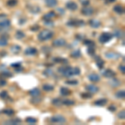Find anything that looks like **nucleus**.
<instances>
[{
  "instance_id": "obj_30",
  "label": "nucleus",
  "mask_w": 125,
  "mask_h": 125,
  "mask_svg": "<svg viewBox=\"0 0 125 125\" xmlns=\"http://www.w3.org/2000/svg\"><path fill=\"white\" fill-rule=\"evenodd\" d=\"M53 86L51 85V84H48V83H45L43 84V89L44 90V91L46 92H50V91H53Z\"/></svg>"
},
{
  "instance_id": "obj_33",
  "label": "nucleus",
  "mask_w": 125,
  "mask_h": 125,
  "mask_svg": "<svg viewBox=\"0 0 125 125\" xmlns=\"http://www.w3.org/2000/svg\"><path fill=\"white\" fill-rule=\"evenodd\" d=\"M115 96L118 98H124L125 97V91L124 90H119L115 94Z\"/></svg>"
},
{
  "instance_id": "obj_28",
  "label": "nucleus",
  "mask_w": 125,
  "mask_h": 125,
  "mask_svg": "<svg viewBox=\"0 0 125 125\" xmlns=\"http://www.w3.org/2000/svg\"><path fill=\"white\" fill-rule=\"evenodd\" d=\"M24 37H25V33H24L22 30H18V31L16 32L15 38L17 39H23Z\"/></svg>"
},
{
  "instance_id": "obj_26",
  "label": "nucleus",
  "mask_w": 125,
  "mask_h": 125,
  "mask_svg": "<svg viewBox=\"0 0 125 125\" xmlns=\"http://www.w3.org/2000/svg\"><path fill=\"white\" fill-rule=\"evenodd\" d=\"M1 76L4 78H11L13 77V73L11 72H9V70H2Z\"/></svg>"
},
{
  "instance_id": "obj_12",
  "label": "nucleus",
  "mask_w": 125,
  "mask_h": 125,
  "mask_svg": "<svg viewBox=\"0 0 125 125\" xmlns=\"http://www.w3.org/2000/svg\"><path fill=\"white\" fill-rule=\"evenodd\" d=\"M105 56L108 58H110V59H117V58L120 57V54L115 53V52H108V53H105Z\"/></svg>"
},
{
  "instance_id": "obj_36",
  "label": "nucleus",
  "mask_w": 125,
  "mask_h": 125,
  "mask_svg": "<svg viewBox=\"0 0 125 125\" xmlns=\"http://www.w3.org/2000/svg\"><path fill=\"white\" fill-rule=\"evenodd\" d=\"M26 122L29 123L30 124H36V123H37V119L33 118V117H29V118H26Z\"/></svg>"
},
{
  "instance_id": "obj_57",
  "label": "nucleus",
  "mask_w": 125,
  "mask_h": 125,
  "mask_svg": "<svg viewBox=\"0 0 125 125\" xmlns=\"http://www.w3.org/2000/svg\"><path fill=\"white\" fill-rule=\"evenodd\" d=\"M115 0H108V2H109V3H111V2H114Z\"/></svg>"
},
{
  "instance_id": "obj_52",
  "label": "nucleus",
  "mask_w": 125,
  "mask_h": 125,
  "mask_svg": "<svg viewBox=\"0 0 125 125\" xmlns=\"http://www.w3.org/2000/svg\"><path fill=\"white\" fill-rule=\"evenodd\" d=\"M11 66H12V67H13V68H18V67H19V66H21V62H13V63L11 64Z\"/></svg>"
},
{
  "instance_id": "obj_51",
  "label": "nucleus",
  "mask_w": 125,
  "mask_h": 125,
  "mask_svg": "<svg viewBox=\"0 0 125 125\" xmlns=\"http://www.w3.org/2000/svg\"><path fill=\"white\" fill-rule=\"evenodd\" d=\"M118 68H119V71L122 73H125V67L124 64H121L119 67H118Z\"/></svg>"
},
{
  "instance_id": "obj_49",
  "label": "nucleus",
  "mask_w": 125,
  "mask_h": 125,
  "mask_svg": "<svg viewBox=\"0 0 125 125\" xmlns=\"http://www.w3.org/2000/svg\"><path fill=\"white\" fill-rule=\"evenodd\" d=\"M108 109L111 111V112H115L117 108H116V106H114V105H110V106H108Z\"/></svg>"
},
{
  "instance_id": "obj_9",
  "label": "nucleus",
  "mask_w": 125,
  "mask_h": 125,
  "mask_svg": "<svg viewBox=\"0 0 125 125\" xmlns=\"http://www.w3.org/2000/svg\"><path fill=\"white\" fill-rule=\"evenodd\" d=\"M53 46L55 47H62V46H65L66 44V40L64 39H55L53 42Z\"/></svg>"
},
{
  "instance_id": "obj_14",
  "label": "nucleus",
  "mask_w": 125,
  "mask_h": 125,
  "mask_svg": "<svg viewBox=\"0 0 125 125\" xmlns=\"http://www.w3.org/2000/svg\"><path fill=\"white\" fill-rule=\"evenodd\" d=\"M37 53H38V50L35 48H32V47L26 48L25 51H24V53L26 55H35Z\"/></svg>"
},
{
  "instance_id": "obj_31",
  "label": "nucleus",
  "mask_w": 125,
  "mask_h": 125,
  "mask_svg": "<svg viewBox=\"0 0 125 125\" xmlns=\"http://www.w3.org/2000/svg\"><path fill=\"white\" fill-rule=\"evenodd\" d=\"M8 45V38L7 37H1L0 38V47H5Z\"/></svg>"
},
{
  "instance_id": "obj_5",
  "label": "nucleus",
  "mask_w": 125,
  "mask_h": 125,
  "mask_svg": "<svg viewBox=\"0 0 125 125\" xmlns=\"http://www.w3.org/2000/svg\"><path fill=\"white\" fill-rule=\"evenodd\" d=\"M85 88H86L87 92L89 93V94H96V93H98V91L99 90L98 87L94 85V84H89V85H87Z\"/></svg>"
},
{
  "instance_id": "obj_27",
  "label": "nucleus",
  "mask_w": 125,
  "mask_h": 125,
  "mask_svg": "<svg viewBox=\"0 0 125 125\" xmlns=\"http://www.w3.org/2000/svg\"><path fill=\"white\" fill-rule=\"evenodd\" d=\"M114 10L117 13H118V14H122V13H124V8H123L121 5H116V6H114Z\"/></svg>"
},
{
  "instance_id": "obj_37",
  "label": "nucleus",
  "mask_w": 125,
  "mask_h": 125,
  "mask_svg": "<svg viewBox=\"0 0 125 125\" xmlns=\"http://www.w3.org/2000/svg\"><path fill=\"white\" fill-rule=\"evenodd\" d=\"M53 60H54L55 62H62V63H67V62H68V60H67V59H65V58H59V57L55 58Z\"/></svg>"
},
{
  "instance_id": "obj_22",
  "label": "nucleus",
  "mask_w": 125,
  "mask_h": 125,
  "mask_svg": "<svg viewBox=\"0 0 125 125\" xmlns=\"http://www.w3.org/2000/svg\"><path fill=\"white\" fill-rule=\"evenodd\" d=\"M45 3L48 7L53 8L58 4V1L57 0H45Z\"/></svg>"
},
{
  "instance_id": "obj_46",
  "label": "nucleus",
  "mask_w": 125,
  "mask_h": 125,
  "mask_svg": "<svg viewBox=\"0 0 125 125\" xmlns=\"http://www.w3.org/2000/svg\"><path fill=\"white\" fill-rule=\"evenodd\" d=\"M81 97L83 98H91V94H90L89 93L87 92L86 94H82Z\"/></svg>"
},
{
  "instance_id": "obj_25",
  "label": "nucleus",
  "mask_w": 125,
  "mask_h": 125,
  "mask_svg": "<svg viewBox=\"0 0 125 125\" xmlns=\"http://www.w3.org/2000/svg\"><path fill=\"white\" fill-rule=\"evenodd\" d=\"M21 51V47L19 45H17V44H15V45H13L11 47V52L13 53H19V52Z\"/></svg>"
},
{
  "instance_id": "obj_39",
  "label": "nucleus",
  "mask_w": 125,
  "mask_h": 125,
  "mask_svg": "<svg viewBox=\"0 0 125 125\" xmlns=\"http://www.w3.org/2000/svg\"><path fill=\"white\" fill-rule=\"evenodd\" d=\"M18 3V0H9L7 2V5L10 6V7H13V6H16Z\"/></svg>"
},
{
  "instance_id": "obj_44",
  "label": "nucleus",
  "mask_w": 125,
  "mask_h": 125,
  "mask_svg": "<svg viewBox=\"0 0 125 125\" xmlns=\"http://www.w3.org/2000/svg\"><path fill=\"white\" fill-rule=\"evenodd\" d=\"M53 72L52 71L51 69H49V68H48V69H46L45 71L43 72V74L47 76V77H49V76L53 75Z\"/></svg>"
},
{
  "instance_id": "obj_18",
  "label": "nucleus",
  "mask_w": 125,
  "mask_h": 125,
  "mask_svg": "<svg viewBox=\"0 0 125 125\" xmlns=\"http://www.w3.org/2000/svg\"><path fill=\"white\" fill-rule=\"evenodd\" d=\"M21 122H22V120L20 119V118H13V119H10V120L5 121L4 124H19Z\"/></svg>"
},
{
  "instance_id": "obj_1",
  "label": "nucleus",
  "mask_w": 125,
  "mask_h": 125,
  "mask_svg": "<svg viewBox=\"0 0 125 125\" xmlns=\"http://www.w3.org/2000/svg\"><path fill=\"white\" fill-rule=\"evenodd\" d=\"M58 72L62 73L63 76L67 78H70L74 75H79L80 69L77 67L72 68V67H60L58 68Z\"/></svg>"
},
{
  "instance_id": "obj_16",
  "label": "nucleus",
  "mask_w": 125,
  "mask_h": 125,
  "mask_svg": "<svg viewBox=\"0 0 125 125\" xmlns=\"http://www.w3.org/2000/svg\"><path fill=\"white\" fill-rule=\"evenodd\" d=\"M89 25L91 26L92 28H94V29H98V28L100 27L101 23L97 19H91L89 21Z\"/></svg>"
},
{
  "instance_id": "obj_53",
  "label": "nucleus",
  "mask_w": 125,
  "mask_h": 125,
  "mask_svg": "<svg viewBox=\"0 0 125 125\" xmlns=\"http://www.w3.org/2000/svg\"><path fill=\"white\" fill-rule=\"evenodd\" d=\"M82 4L84 5V6L88 5V4H89V1H88V0H85V1H83L82 2Z\"/></svg>"
},
{
  "instance_id": "obj_41",
  "label": "nucleus",
  "mask_w": 125,
  "mask_h": 125,
  "mask_svg": "<svg viewBox=\"0 0 125 125\" xmlns=\"http://www.w3.org/2000/svg\"><path fill=\"white\" fill-rule=\"evenodd\" d=\"M3 113L9 116H12L14 114V111L13 109H4V110H3Z\"/></svg>"
},
{
  "instance_id": "obj_7",
  "label": "nucleus",
  "mask_w": 125,
  "mask_h": 125,
  "mask_svg": "<svg viewBox=\"0 0 125 125\" xmlns=\"http://www.w3.org/2000/svg\"><path fill=\"white\" fill-rule=\"evenodd\" d=\"M10 25H11V23H10V21L8 19H5V20H3V21L0 22V32H1L2 30H6L7 29H9L10 27Z\"/></svg>"
},
{
  "instance_id": "obj_20",
  "label": "nucleus",
  "mask_w": 125,
  "mask_h": 125,
  "mask_svg": "<svg viewBox=\"0 0 125 125\" xmlns=\"http://www.w3.org/2000/svg\"><path fill=\"white\" fill-rule=\"evenodd\" d=\"M114 36L117 39H123L124 38V32L120 29H116L114 31Z\"/></svg>"
},
{
  "instance_id": "obj_35",
  "label": "nucleus",
  "mask_w": 125,
  "mask_h": 125,
  "mask_svg": "<svg viewBox=\"0 0 125 125\" xmlns=\"http://www.w3.org/2000/svg\"><path fill=\"white\" fill-rule=\"evenodd\" d=\"M0 98H2V99H7V98H9V94H8L7 91H5V90H3V91H2L0 93Z\"/></svg>"
},
{
  "instance_id": "obj_43",
  "label": "nucleus",
  "mask_w": 125,
  "mask_h": 125,
  "mask_svg": "<svg viewBox=\"0 0 125 125\" xmlns=\"http://www.w3.org/2000/svg\"><path fill=\"white\" fill-rule=\"evenodd\" d=\"M87 51H88V53L89 54V55L93 56L94 54V53H95V47H88Z\"/></svg>"
},
{
  "instance_id": "obj_24",
  "label": "nucleus",
  "mask_w": 125,
  "mask_h": 125,
  "mask_svg": "<svg viewBox=\"0 0 125 125\" xmlns=\"http://www.w3.org/2000/svg\"><path fill=\"white\" fill-rule=\"evenodd\" d=\"M29 94L33 97H38L40 94V90L38 88H34L29 92Z\"/></svg>"
},
{
  "instance_id": "obj_3",
  "label": "nucleus",
  "mask_w": 125,
  "mask_h": 125,
  "mask_svg": "<svg viewBox=\"0 0 125 125\" xmlns=\"http://www.w3.org/2000/svg\"><path fill=\"white\" fill-rule=\"evenodd\" d=\"M50 121L52 123H53V124H64V123H66V118L63 116L58 114V115H54L51 117Z\"/></svg>"
},
{
  "instance_id": "obj_54",
  "label": "nucleus",
  "mask_w": 125,
  "mask_h": 125,
  "mask_svg": "<svg viewBox=\"0 0 125 125\" xmlns=\"http://www.w3.org/2000/svg\"><path fill=\"white\" fill-rule=\"evenodd\" d=\"M15 70H16V72H21L22 70H23V68L21 67V66H19V67H18V68H15Z\"/></svg>"
},
{
  "instance_id": "obj_21",
  "label": "nucleus",
  "mask_w": 125,
  "mask_h": 125,
  "mask_svg": "<svg viewBox=\"0 0 125 125\" xmlns=\"http://www.w3.org/2000/svg\"><path fill=\"white\" fill-rule=\"evenodd\" d=\"M107 103H108V100L106 99V98H101V99H98L94 103V104H95L96 106H104L105 104H107Z\"/></svg>"
},
{
  "instance_id": "obj_15",
  "label": "nucleus",
  "mask_w": 125,
  "mask_h": 125,
  "mask_svg": "<svg viewBox=\"0 0 125 125\" xmlns=\"http://www.w3.org/2000/svg\"><path fill=\"white\" fill-rule=\"evenodd\" d=\"M88 79L93 83H97L100 80V77L97 73H90L89 75L88 76Z\"/></svg>"
},
{
  "instance_id": "obj_55",
  "label": "nucleus",
  "mask_w": 125,
  "mask_h": 125,
  "mask_svg": "<svg viewBox=\"0 0 125 125\" xmlns=\"http://www.w3.org/2000/svg\"><path fill=\"white\" fill-rule=\"evenodd\" d=\"M57 10L58 11V13H61V14H64V10L62 9H58Z\"/></svg>"
},
{
  "instance_id": "obj_40",
  "label": "nucleus",
  "mask_w": 125,
  "mask_h": 125,
  "mask_svg": "<svg viewBox=\"0 0 125 125\" xmlns=\"http://www.w3.org/2000/svg\"><path fill=\"white\" fill-rule=\"evenodd\" d=\"M62 104H65L67 106H71V105H73L75 104V102L73 101V100H69V99H66V100H63L62 101Z\"/></svg>"
},
{
  "instance_id": "obj_56",
  "label": "nucleus",
  "mask_w": 125,
  "mask_h": 125,
  "mask_svg": "<svg viewBox=\"0 0 125 125\" xmlns=\"http://www.w3.org/2000/svg\"><path fill=\"white\" fill-rule=\"evenodd\" d=\"M39 29V26H37V27H33V28H31V29L32 30H36V29Z\"/></svg>"
},
{
  "instance_id": "obj_34",
  "label": "nucleus",
  "mask_w": 125,
  "mask_h": 125,
  "mask_svg": "<svg viewBox=\"0 0 125 125\" xmlns=\"http://www.w3.org/2000/svg\"><path fill=\"white\" fill-rule=\"evenodd\" d=\"M52 104L57 107H59L62 105V101L61 99H59V98H54V99H53V101H52Z\"/></svg>"
},
{
  "instance_id": "obj_48",
  "label": "nucleus",
  "mask_w": 125,
  "mask_h": 125,
  "mask_svg": "<svg viewBox=\"0 0 125 125\" xmlns=\"http://www.w3.org/2000/svg\"><path fill=\"white\" fill-rule=\"evenodd\" d=\"M7 84V81L3 78H0V87H3Z\"/></svg>"
},
{
  "instance_id": "obj_38",
  "label": "nucleus",
  "mask_w": 125,
  "mask_h": 125,
  "mask_svg": "<svg viewBox=\"0 0 125 125\" xmlns=\"http://www.w3.org/2000/svg\"><path fill=\"white\" fill-rule=\"evenodd\" d=\"M83 43L85 45H88V47H95V43L94 41H91V40H85Z\"/></svg>"
},
{
  "instance_id": "obj_42",
  "label": "nucleus",
  "mask_w": 125,
  "mask_h": 125,
  "mask_svg": "<svg viewBox=\"0 0 125 125\" xmlns=\"http://www.w3.org/2000/svg\"><path fill=\"white\" fill-rule=\"evenodd\" d=\"M66 84H69V85H77L78 83V80H75V79H73V80H67L65 82Z\"/></svg>"
},
{
  "instance_id": "obj_45",
  "label": "nucleus",
  "mask_w": 125,
  "mask_h": 125,
  "mask_svg": "<svg viewBox=\"0 0 125 125\" xmlns=\"http://www.w3.org/2000/svg\"><path fill=\"white\" fill-rule=\"evenodd\" d=\"M118 118H120V119H124L125 118V111L124 110L120 111L118 114Z\"/></svg>"
},
{
  "instance_id": "obj_11",
  "label": "nucleus",
  "mask_w": 125,
  "mask_h": 125,
  "mask_svg": "<svg viewBox=\"0 0 125 125\" xmlns=\"http://www.w3.org/2000/svg\"><path fill=\"white\" fill-rule=\"evenodd\" d=\"M66 8H67L68 9L71 10V11H74V10L78 9V4L75 2L70 1L66 3Z\"/></svg>"
},
{
  "instance_id": "obj_50",
  "label": "nucleus",
  "mask_w": 125,
  "mask_h": 125,
  "mask_svg": "<svg viewBox=\"0 0 125 125\" xmlns=\"http://www.w3.org/2000/svg\"><path fill=\"white\" fill-rule=\"evenodd\" d=\"M44 24H45L46 26H53V23L51 20H46V21L44 22Z\"/></svg>"
},
{
  "instance_id": "obj_4",
  "label": "nucleus",
  "mask_w": 125,
  "mask_h": 125,
  "mask_svg": "<svg viewBox=\"0 0 125 125\" xmlns=\"http://www.w3.org/2000/svg\"><path fill=\"white\" fill-rule=\"evenodd\" d=\"M113 38V35L109 33H103L99 37V42L102 43H106L109 42Z\"/></svg>"
},
{
  "instance_id": "obj_29",
  "label": "nucleus",
  "mask_w": 125,
  "mask_h": 125,
  "mask_svg": "<svg viewBox=\"0 0 125 125\" xmlns=\"http://www.w3.org/2000/svg\"><path fill=\"white\" fill-rule=\"evenodd\" d=\"M60 94H61L62 96H68L70 94V90L67 88L62 87V88H60Z\"/></svg>"
},
{
  "instance_id": "obj_19",
  "label": "nucleus",
  "mask_w": 125,
  "mask_h": 125,
  "mask_svg": "<svg viewBox=\"0 0 125 125\" xmlns=\"http://www.w3.org/2000/svg\"><path fill=\"white\" fill-rule=\"evenodd\" d=\"M28 8H29V11L31 12L32 13H39L40 12V8L38 7V6L36 5H32V6H28Z\"/></svg>"
},
{
  "instance_id": "obj_47",
  "label": "nucleus",
  "mask_w": 125,
  "mask_h": 125,
  "mask_svg": "<svg viewBox=\"0 0 125 125\" xmlns=\"http://www.w3.org/2000/svg\"><path fill=\"white\" fill-rule=\"evenodd\" d=\"M40 101H41V98H38L37 97H34L33 99H32V100H31V102L33 103V104H39V103Z\"/></svg>"
},
{
  "instance_id": "obj_23",
  "label": "nucleus",
  "mask_w": 125,
  "mask_h": 125,
  "mask_svg": "<svg viewBox=\"0 0 125 125\" xmlns=\"http://www.w3.org/2000/svg\"><path fill=\"white\" fill-rule=\"evenodd\" d=\"M109 84L112 87H114V88H116V87H118L121 84V82L119 81L118 79H117L115 78H112V80L109 82Z\"/></svg>"
},
{
  "instance_id": "obj_8",
  "label": "nucleus",
  "mask_w": 125,
  "mask_h": 125,
  "mask_svg": "<svg viewBox=\"0 0 125 125\" xmlns=\"http://www.w3.org/2000/svg\"><path fill=\"white\" fill-rule=\"evenodd\" d=\"M68 26H76V27H80V26L84 25V22L83 20H71L68 22Z\"/></svg>"
},
{
  "instance_id": "obj_17",
  "label": "nucleus",
  "mask_w": 125,
  "mask_h": 125,
  "mask_svg": "<svg viewBox=\"0 0 125 125\" xmlns=\"http://www.w3.org/2000/svg\"><path fill=\"white\" fill-rule=\"evenodd\" d=\"M55 15H56L55 12L51 11V12H49V13L44 14L43 17V19L45 20V21H46V20H51L52 19H53V18L55 17Z\"/></svg>"
},
{
  "instance_id": "obj_10",
  "label": "nucleus",
  "mask_w": 125,
  "mask_h": 125,
  "mask_svg": "<svg viewBox=\"0 0 125 125\" xmlns=\"http://www.w3.org/2000/svg\"><path fill=\"white\" fill-rule=\"evenodd\" d=\"M81 13L85 16H91L94 13V9L91 7H85L81 10Z\"/></svg>"
},
{
  "instance_id": "obj_6",
  "label": "nucleus",
  "mask_w": 125,
  "mask_h": 125,
  "mask_svg": "<svg viewBox=\"0 0 125 125\" xmlns=\"http://www.w3.org/2000/svg\"><path fill=\"white\" fill-rule=\"evenodd\" d=\"M102 75L104 76L105 78H114L116 76V73L113 71L112 69H106L104 71L102 72Z\"/></svg>"
},
{
  "instance_id": "obj_2",
  "label": "nucleus",
  "mask_w": 125,
  "mask_h": 125,
  "mask_svg": "<svg viewBox=\"0 0 125 125\" xmlns=\"http://www.w3.org/2000/svg\"><path fill=\"white\" fill-rule=\"evenodd\" d=\"M53 36V33L51 31V30H43V31H41L38 35V39H39V41H47V40L52 39Z\"/></svg>"
},
{
  "instance_id": "obj_32",
  "label": "nucleus",
  "mask_w": 125,
  "mask_h": 125,
  "mask_svg": "<svg viewBox=\"0 0 125 125\" xmlns=\"http://www.w3.org/2000/svg\"><path fill=\"white\" fill-rule=\"evenodd\" d=\"M81 56V52H80L79 49H76L74 51H73L71 53V57L74 58H79Z\"/></svg>"
},
{
  "instance_id": "obj_13",
  "label": "nucleus",
  "mask_w": 125,
  "mask_h": 125,
  "mask_svg": "<svg viewBox=\"0 0 125 125\" xmlns=\"http://www.w3.org/2000/svg\"><path fill=\"white\" fill-rule=\"evenodd\" d=\"M94 59H95V61H96V64H97V66H98V68H99V69H102V68H104V60H103L99 56H95Z\"/></svg>"
}]
</instances>
